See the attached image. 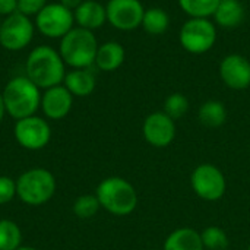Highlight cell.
I'll return each instance as SVG.
<instances>
[{
    "mask_svg": "<svg viewBox=\"0 0 250 250\" xmlns=\"http://www.w3.org/2000/svg\"><path fill=\"white\" fill-rule=\"evenodd\" d=\"M16 196V182L9 176H0V205H6Z\"/></svg>",
    "mask_w": 250,
    "mask_h": 250,
    "instance_id": "obj_27",
    "label": "cell"
},
{
    "mask_svg": "<svg viewBox=\"0 0 250 250\" xmlns=\"http://www.w3.org/2000/svg\"><path fill=\"white\" fill-rule=\"evenodd\" d=\"M204 243L201 233L190 227H180L171 231L164 245L163 250H204Z\"/></svg>",
    "mask_w": 250,
    "mask_h": 250,
    "instance_id": "obj_18",
    "label": "cell"
},
{
    "mask_svg": "<svg viewBox=\"0 0 250 250\" xmlns=\"http://www.w3.org/2000/svg\"><path fill=\"white\" fill-rule=\"evenodd\" d=\"M141 26L149 35H163L170 26V16L163 7L145 9Z\"/></svg>",
    "mask_w": 250,
    "mask_h": 250,
    "instance_id": "obj_21",
    "label": "cell"
},
{
    "mask_svg": "<svg viewBox=\"0 0 250 250\" xmlns=\"http://www.w3.org/2000/svg\"><path fill=\"white\" fill-rule=\"evenodd\" d=\"M4 114H6V110H4V104H3V98H1V91H0V123H1V120L4 117Z\"/></svg>",
    "mask_w": 250,
    "mask_h": 250,
    "instance_id": "obj_31",
    "label": "cell"
},
{
    "mask_svg": "<svg viewBox=\"0 0 250 250\" xmlns=\"http://www.w3.org/2000/svg\"><path fill=\"white\" fill-rule=\"evenodd\" d=\"M25 76L40 89L62 85L66 76V64L59 50L50 45L34 47L25 60Z\"/></svg>",
    "mask_w": 250,
    "mask_h": 250,
    "instance_id": "obj_1",
    "label": "cell"
},
{
    "mask_svg": "<svg viewBox=\"0 0 250 250\" xmlns=\"http://www.w3.org/2000/svg\"><path fill=\"white\" fill-rule=\"evenodd\" d=\"M95 195L101 208L116 217H126L138 207V193L130 182L123 177L111 176L100 182Z\"/></svg>",
    "mask_w": 250,
    "mask_h": 250,
    "instance_id": "obj_3",
    "label": "cell"
},
{
    "mask_svg": "<svg viewBox=\"0 0 250 250\" xmlns=\"http://www.w3.org/2000/svg\"><path fill=\"white\" fill-rule=\"evenodd\" d=\"M73 16H75V23L79 28H83L92 32L101 28L107 22L105 6L97 0H83L73 10Z\"/></svg>",
    "mask_w": 250,
    "mask_h": 250,
    "instance_id": "obj_15",
    "label": "cell"
},
{
    "mask_svg": "<svg viewBox=\"0 0 250 250\" xmlns=\"http://www.w3.org/2000/svg\"><path fill=\"white\" fill-rule=\"evenodd\" d=\"M198 120L201 122V125L211 129L221 127L227 120V108L218 100H208L199 107Z\"/></svg>",
    "mask_w": 250,
    "mask_h": 250,
    "instance_id": "obj_20",
    "label": "cell"
},
{
    "mask_svg": "<svg viewBox=\"0 0 250 250\" xmlns=\"http://www.w3.org/2000/svg\"><path fill=\"white\" fill-rule=\"evenodd\" d=\"M163 111L170 116L174 122L177 119H182L189 111V100L186 95L180 92H173L164 100V108Z\"/></svg>",
    "mask_w": 250,
    "mask_h": 250,
    "instance_id": "obj_25",
    "label": "cell"
},
{
    "mask_svg": "<svg viewBox=\"0 0 250 250\" xmlns=\"http://www.w3.org/2000/svg\"><path fill=\"white\" fill-rule=\"evenodd\" d=\"M248 250H250V243H249V248H248Z\"/></svg>",
    "mask_w": 250,
    "mask_h": 250,
    "instance_id": "obj_34",
    "label": "cell"
},
{
    "mask_svg": "<svg viewBox=\"0 0 250 250\" xmlns=\"http://www.w3.org/2000/svg\"><path fill=\"white\" fill-rule=\"evenodd\" d=\"M35 29L51 40H62L72 28H75L73 10L62 3H47L34 18Z\"/></svg>",
    "mask_w": 250,
    "mask_h": 250,
    "instance_id": "obj_7",
    "label": "cell"
},
{
    "mask_svg": "<svg viewBox=\"0 0 250 250\" xmlns=\"http://www.w3.org/2000/svg\"><path fill=\"white\" fill-rule=\"evenodd\" d=\"M98 40L92 31L75 26L62 40L59 53L66 66L72 69H89L95 63Z\"/></svg>",
    "mask_w": 250,
    "mask_h": 250,
    "instance_id": "obj_4",
    "label": "cell"
},
{
    "mask_svg": "<svg viewBox=\"0 0 250 250\" xmlns=\"http://www.w3.org/2000/svg\"><path fill=\"white\" fill-rule=\"evenodd\" d=\"M82 1H83V0H60L59 3H62L64 7H67V9H70V10H75Z\"/></svg>",
    "mask_w": 250,
    "mask_h": 250,
    "instance_id": "obj_30",
    "label": "cell"
},
{
    "mask_svg": "<svg viewBox=\"0 0 250 250\" xmlns=\"http://www.w3.org/2000/svg\"><path fill=\"white\" fill-rule=\"evenodd\" d=\"M41 89L25 75L12 78L1 91L6 114L15 120L34 116L41 104Z\"/></svg>",
    "mask_w": 250,
    "mask_h": 250,
    "instance_id": "obj_2",
    "label": "cell"
},
{
    "mask_svg": "<svg viewBox=\"0 0 250 250\" xmlns=\"http://www.w3.org/2000/svg\"><path fill=\"white\" fill-rule=\"evenodd\" d=\"M22 246V231L12 220H0V250H18Z\"/></svg>",
    "mask_w": 250,
    "mask_h": 250,
    "instance_id": "obj_22",
    "label": "cell"
},
{
    "mask_svg": "<svg viewBox=\"0 0 250 250\" xmlns=\"http://www.w3.org/2000/svg\"><path fill=\"white\" fill-rule=\"evenodd\" d=\"M145 141L154 148H167L176 138V123L164 111H154L146 116L142 125Z\"/></svg>",
    "mask_w": 250,
    "mask_h": 250,
    "instance_id": "obj_12",
    "label": "cell"
},
{
    "mask_svg": "<svg viewBox=\"0 0 250 250\" xmlns=\"http://www.w3.org/2000/svg\"><path fill=\"white\" fill-rule=\"evenodd\" d=\"M101 205L97 195H82L73 202V214L81 220H89L100 211Z\"/></svg>",
    "mask_w": 250,
    "mask_h": 250,
    "instance_id": "obj_26",
    "label": "cell"
},
{
    "mask_svg": "<svg viewBox=\"0 0 250 250\" xmlns=\"http://www.w3.org/2000/svg\"><path fill=\"white\" fill-rule=\"evenodd\" d=\"M148 250H158V249H148Z\"/></svg>",
    "mask_w": 250,
    "mask_h": 250,
    "instance_id": "obj_35",
    "label": "cell"
},
{
    "mask_svg": "<svg viewBox=\"0 0 250 250\" xmlns=\"http://www.w3.org/2000/svg\"><path fill=\"white\" fill-rule=\"evenodd\" d=\"M126 59L125 47L117 41H105L98 45L95 56V66L103 72L117 70Z\"/></svg>",
    "mask_w": 250,
    "mask_h": 250,
    "instance_id": "obj_16",
    "label": "cell"
},
{
    "mask_svg": "<svg viewBox=\"0 0 250 250\" xmlns=\"http://www.w3.org/2000/svg\"><path fill=\"white\" fill-rule=\"evenodd\" d=\"M179 41L188 53L204 54L215 45V23L208 18H190L183 23L179 34Z\"/></svg>",
    "mask_w": 250,
    "mask_h": 250,
    "instance_id": "obj_6",
    "label": "cell"
},
{
    "mask_svg": "<svg viewBox=\"0 0 250 250\" xmlns=\"http://www.w3.org/2000/svg\"><path fill=\"white\" fill-rule=\"evenodd\" d=\"M13 135L22 148L28 151H40L48 145L51 139V127L45 119L34 114L16 120Z\"/></svg>",
    "mask_w": 250,
    "mask_h": 250,
    "instance_id": "obj_10",
    "label": "cell"
},
{
    "mask_svg": "<svg viewBox=\"0 0 250 250\" xmlns=\"http://www.w3.org/2000/svg\"><path fill=\"white\" fill-rule=\"evenodd\" d=\"M18 250H38L35 249V248H31V246H21Z\"/></svg>",
    "mask_w": 250,
    "mask_h": 250,
    "instance_id": "obj_32",
    "label": "cell"
},
{
    "mask_svg": "<svg viewBox=\"0 0 250 250\" xmlns=\"http://www.w3.org/2000/svg\"><path fill=\"white\" fill-rule=\"evenodd\" d=\"M107 22L119 31H133L142 25L145 7L141 0H108Z\"/></svg>",
    "mask_w": 250,
    "mask_h": 250,
    "instance_id": "obj_11",
    "label": "cell"
},
{
    "mask_svg": "<svg viewBox=\"0 0 250 250\" xmlns=\"http://www.w3.org/2000/svg\"><path fill=\"white\" fill-rule=\"evenodd\" d=\"M201 239L204 248L207 250H226L229 248V236L227 233L217 226H209L201 233Z\"/></svg>",
    "mask_w": 250,
    "mask_h": 250,
    "instance_id": "obj_24",
    "label": "cell"
},
{
    "mask_svg": "<svg viewBox=\"0 0 250 250\" xmlns=\"http://www.w3.org/2000/svg\"><path fill=\"white\" fill-rule=\"evenodd\" d=\"M73 105V95L67 91V88L62 85H56L44 89L41 94L40 108L44 116L50 120H62L64 119Z\"/></svg>",
    "mask_w": 250,
    "mask_h": 250,
    "instance_id": "obj_14",
    "label": "cell"
},
{
    "mask_svg": "<svg viewBox=\"0 0 250 250\" xmlns=\"http://www.w3.org/2000/svg\"><path fill=\"white\" fill-rule=\"evenodd\" d=\"M0 25H1V16H0Z\"/></svg>",
    "mask_w": 250,
    "mask_h": 250,
    "instance_id": "obj_33",
    "label": "cell"
},
{
    "mask_svg": "<svg viewBox=\"0 0 250 250\" xmlns=\"http://www.w3.org/2000/svg\"><path fill=\"white\" fill-rule=\"evenodd\" d=\"M35 34V25L29 16L15 12L4 19L0 25V45L7 51H21L26 48Z\"/></svg>",
    "mask_w": 250,
    "mask_h": 250,
    "instance_id": "obj_9",
    "label": "cell"
},
{
    "mask_svg": "<svg viewBox=\"0 0 250 250\" xmlns=\"http://www.w3.org/2000/svg\"><path fill=\"white\" fill-rule=\"evenodd\" d=\"M212 16L217 25L231 29L243 23L245 6L240 0H220Z\"/></svg>",
    "mask_w": 250,
    "mask_h": 250,
    "instance_id": "obj_19",
    "label": "cell"
},
{
    "mask_svg": "<svg viewBox=\"0 0 250 250\" xmlns=\"http://www.w3.org/2000/svg\"><path fill=\"white\" fill-rule=\"evenodd\" d=\"M190 186L201 199L215 202L226 195L227 180L224 173L217 166L204 163L193 168L190 174Z\"/></svg>",
    "mask_w": 250,
    "mask_h": 250,
    "instance_id": "obj_8",
    "label": "cell"
},
{
    "mask_svg": "<svg viewBox=\"0 0 250 250\" xmlns=\"http://www.w3.org/2000/svg\"><path fill=\"white\" fill-rule=\"evenodd\" d=\"M18 12V0H0V16H9Z\"/></svg>",
    "mask_w": 250,
    "mask_h": 250,
    "instance_id": "obj_29",
    "label": "cell"
},
{
    "mask_svg": "<svg viewBox=\"0 0 250 250\" xmlns=\"http://www.w3.org/2000/svg\"><path fill=\"white\" fill-rule=\"evenodd\" d=\"M220 78L226 86L242 91L250 86V62L242 54L226 56L220 63Z\"/></svg>",
    "mask_w": 250,
    "mask_h": 250,
    "instance_id": "obj_13",
    "label": "cell"
},
{
    "mask_svg": "<svg viewBox=\"0 0 250 250\" xmlns=\"http://www.w3.org/2000/svg\"><path fill=\"white\" fill-rule=\"evenodd\" d=\"M220 0H179L182 10L190 18H209L214 15Z\"/></svg>",
    "mask_w": 250,
    "mask_h": 250,
    "instance_id": "obj_23",
    "label": "cell"
},
{
    "mask_svg": "<svg viewBox=\"0 0 250 250\" xmlns=\"http://www.w3.org/2000/svg\"><path fill=\"white\" fill-rule=\"evenodd\" d=\"M57 182L51 171L35 167L23 171L16 180V196L29 207L47 204L56 193Z\"/></svg>",
    "mask_w": 250,
    "mask_h": 250,
    "instance_id": "obj_5",
    "label": "cell"
},
{
    "mask_svg": "<svg viewBox=\"0 0 250 250\" xmlns=\"http://www.w3.org/2000/svg\"><path fill=\"white\" fill-rule=\"evenodd\" d=\"M47 3V0H18V12L25 16L35 18Z\"/></svg>",
    "mask_w": 250,
    "mask_h": 250,
    "instance_id": "obj_28",
    "label": "cell"
},
{
    "mask_svg": "<svg viewBox=\"0 0 250 250\" xmlns=\"http://www.w3.org/2000/svg\"><path fill=\"white\" fill-rule=\"evenodd\" d=\"M63 85L73 97H88L94 92L97 81L89 69H72L66 72Z\"/></svg>",
    "mask_w": 250,
    "mask_h": 250,
    "instance_id": "obj_17",
    "label": "cell"
}]
</instances>
